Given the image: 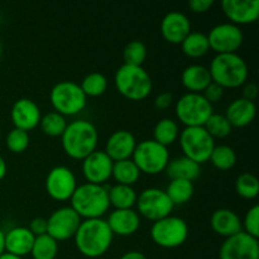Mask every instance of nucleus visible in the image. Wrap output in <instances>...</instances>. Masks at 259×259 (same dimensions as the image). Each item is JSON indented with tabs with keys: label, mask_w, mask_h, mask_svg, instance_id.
<instances>
[{
	"label": "nucleus",
	"mask_w": 259,
	"mask_h": 259,
	"mask_svg": "<svg viewBox=\"0 0 259 259\" xmlns=\"http://www.w3.org/2000/svg\"><path fill=\"white\" fill-rule=\"evenodd\" d=\"M222 9L229 23L252 24L259 18V0H223Z\"/></svg>",
	"instance_id": "18"
},
{
	"label": "nucleus",
	"mask_w": 259,
	"mask_h": 259,
	"mask_svg": "<svg viewBox=\"0 0 259 259\" xmlns=\"http://www.w3.org/2000/svg\"><path fill=\"white\" fill-rule=\"evenodd\" d=\"M4 234H5V232H3V230L0 229V255H2L3 253L5 252V247H4Z\"/></svg>",
	"instance_id": "48"
},
{
	"label": "nucleus",
	"mask_w": 259,
	"mask_h": 259,
	"mask_svg": "<svg viewBox=\"0 0 259 259\" xmlns=\"http://www.w3.org/2000/svg\"><path fill=\"white\" fill-rule=\"evenodd\" d=\"M46 190L56 201H67L75 192L77 185L75 174L66 166H56L46 176Z\"/></svg>",
	"instance_id": "14"
},
{
	"label": "nucleus",
	"mask_w": 259,
	"mask_h": 259,
	"mask_svg": "<svg viewBox=\"0 0 259 259\" xmlns=\"http://www.w3.org/2000/svg\"><path fill=\"white\" fill-rule=\"evenodd\" d=\"M114 161L105 151L96 149L82 159L81 171L89 184L104 185L111 177Z\"/></svg>",
	"instance_id": "16"
},
{
	"label": "nucleus",
	"mask_w": 259,
	"mask_h": 259,
	"mask_svg": "<svg viewBox=\"0 0 259 259\" xmlns=\"http://www.w3.org/2000/svg\"><path fill=\"white\" fill-rule=\"evenodd\" d=\"M176 116L185 126H204L214 113V106L202 94L186 93L176 101Z\"/></svg>",
	"instance_id": "10"
},
{
	"label": "nucleus",
	"mask_w": 259,
	"mask_h": 259,
	"mask_svg": "<svg viewBox=\"0 0 259 259\" xmlns=\"http://www.w3.org/2000/svg\"><path fill=\"white\" fill-rule=\"evenodd\" d=\"M111 177L115 180L116 184L133 186L141 177V171L132 158L123 159V161L114 162Z\"/></svg>",
	"instance_id": "30"
},
{
	"label": "nucleus",
	"mask_w": 259,
	"mask_h": 259,
	"mask_svg": "<svg viewBox=\"0 0 259 259\" xmlns=\"http://www.w3.org/2000/svg\"><path fill=\"white\" fill-rule=\"evenodd\" d=\"M75 244L78 252L86 258H99L111 247L114 234L105 219L82 220L75 234Z\"/></svg>",
	"instance_id": "1"
},
{
	"label": "nucleus",
	"mask_w": 259,
	"mask_h": 259,
	"mask_svg": "<svg viewBox=\"0 0 259 259\" xmlns=\"http://www.w3.org/2000/svg\"><path fill=\"white\" fill-rule=\"evenodd\" d=\"M136 205L139 217L146 218L153 223L171 215L175 207L166 191L157 187L143 190L137 197Z\"/></svg>",
	"instance_id": "11"
},
{
	"label": "nucleus",
	"mask_w": 259,
	"mask_h": 259,
	"mask_svg": "<svg viewBox=\"0 0 259 259\" xmlns=\"http://www.w3.org/2000/svg\"><path fill=\"white\" fill-rule=\"evenodd\" d=\"M70 201V206L83 220L100 219L110 207L108 189L104 185L89 184V182L76 187Z\"/></svg>",
	"instance_id": "4"
},
{
	"label": "nucleus",
	"mask_w": 259,
	"mask_h": 259,
	"mask_svg": "<svg viewBox=\"0 0 259 259\" xmlns=\"http://www.w3.org/2000/svg\"><path fill=\"white\" fill-rule=\"evenodd\" d=\"M81 222L82 219L71 206L58 207L48 217L47 234L57 242L71 239L75 237Z\"/></svg>",
	"instance_id": "13"
},
{
	"label": "nucleus",
	"mask_w": 259,
	"mask_h": 259,
	"mask_svg": "<svg viewBox=\"0 0 259 259\" xmlns=\"http://www.w3.org/2000/svg\"><path fill=\"white\" fill-rule=\"evenodd\" d=\"M210 76L212 82L223 89H237L248 81L249 68L238 53H219L210 62Z\"/></svg>",
	"instance_id": "3"
},
{
	"label": "nucleus",
	"mask_w": 259,
	"mask_h": 259,
	"mask_svg": "<svg viewBox=\"0 0 259 259\" xmlns=\"http://www.w3.org/2000/svg\"><path fill=\"white\" fill-rule=\"evenodd\" d=\"M29 134L22 129L13 128L7 136V147L13 153H23L29 147Z\"/></svg>",
	"instance_id": "39"
},
{
	"label": "nucleus",
	"mask_w": 259,
	"mask_h": 259,
	"mask_svg": "<svg viewBox=\"0 0 259 259\" xmlns=\"http://www.w3.org/2000/svg\"><path fill=\"white\" fill-rule=\"evenodd\" d=\"M28 229L32 232V234L34 235V237L47 234V219L40 217L34 218V219H32V222H30Z\"/></svg>",
	"instance_id": "42"
},
{
	"label": "nucleus",
	"mask_w": 259,
	"mask_h": 259,
	"mask_svg": "<svg viewBox=\"0 0 259 259\" xmlns=\"http://www.w3.org/2000/svg\"><path fill=\"white\" fill-rule=\"evenodd\" d=\"M119 259H147L146 254H143L142 252H138V250H131V252L124 253Z\"/></svg>",
	"instance_id": "46"
},
{
	"label": "nucleus",
	"mask_w": 259,
	"mask_h": 259,
	"mask_svg": "<svg viewBox=\"0 0 259 259\" xmlns=\"http://www.w3.org/2000/svg\"><path fill=\"white\" fill-rule=\"evenodd\" d=\"M214 4V0H190L187 5H189L191 12L202 14V13L209 12Z\"/></svg>",
	"instance_id": "43"
},
{
	"label": "nucleus",
	"mask_w": 259,
	"mask_h": 259,
	"mask_svg": "<svg viewBox=\"0 0 259 259\" xmlns=\"http://www.w3.org/2000/svg\"><path fill=\"white\" fill-rule=\"evenodd\" d=\"M243 232L252 235L254 238H259V206L253 205L244 215L242 220Z\"/></svg>",
	"instance_id": "40"
},
{
	"label": "nucleus",
	"mask_w": 259,
	"mask_h": 259,
	"mask_svg": "<svg viewBox=\"0 0 259 259\" xmlns=\"http://www.w3.org/2000/svg\"><path fill=\"white\" fill-rule=\"evenodd\" d=\"M180 128L176 120L171 118H162L156 123L153 128V141L167 147L174 144L179 139Z\"/></svg>",
	"instance_id": "28"
},
{
	"label": "nucleus",
	"mask_w": 259,
	"mask_h": 259,
	"mask_svg": "<svg viewBox=\"0 0 259 259\" xmlns=\"http://www.w3.org/2000/svg\"><path fill=\"white\" fill-rule=\"evenodd\" d=\"M106 223L114 235L129 237L138 232L141 227V217L134 209H114L109 214Z\"/></svg>",
	"instance_id": "21"
},
{
	"label": "nucleus",
	"mask_w": 259,
	"mask_h": 259,
	"mask_svg": "<svg viewBox=\"0 0 259 259\" xmlns=\"http://www.w3.org/2000/svg\"><path fill=\"white\" fill-rule=\"evenodd\" d=\"M7 171H8L7 162H5V159L0 156V181L7 176Z\"/></svg>",
	"instance_id": "47"
},
{
	"label": "nucleus",
	"mask_w": 259,
	"mask_h": 259,
	"mask_svg": "<svg viewBox=\"0 0 259 259\" xmlns=\"http://www.w3.org/2000/svg\"><path fill=\"white\" fill-rule=\"evenodd\" d=\"M235 192L245 200H253L259 194V181L250 172H243L235 180Z\"/></svg>",
	"instance_id": "36"
},
{
	"label": "nucleus",
	"mask_w": 259,
	"mask_h": 259,
	"mask_svg": "<svg viewBox=\"0 0 259 259\" xmlns=\"http://www.w3.org/2000/svg\"><path fill=\"white\" fill-rule=\"evenodd\" d=\"M209 161L211 162L215 168L228 171V169H232L237 163V153H235L234 148L228 144H219V146L214 147Z\"/></svg>",
	"instance_id": "33"
},
{
	"label": "nucleus",
	"mask_w": 259,
	"mask_h": 259,
	"mask_svg": "<svg viewBox=\"0 0 259 259\" xmlns=\"http://www.w3.org/2000/svg\"><path fill=\"white\" fill-rule=\"evenodd\" d=\"M0 259H23V258H20V257H17V255H14V254H10V253H7V252H4V253H3L2 255H0Z\"/></svg>",
	"instance_id": "49"
},
{
	"label": "nucleus",
	"mask_w": 259,
	"mask_h": 259,
	"mask_svg": "<svg viewBox=\"0 0 259 259\" xmlns=\"http://www.w3.org/2000/svg\"><path fill=\"white\" fill-rule=\"evenodd\" d=\"M189 234L187 223L182 218L175 215L157 220L151 227V238L154 244L166 249L181 247L187 240Z\"/></svg>",
	"instance_id": "9"
},
{
	"label": "nucleus",
	"mask_w": 259,
	"mask_h": 259,
	"mask_svg": "<svg viewBox=\"0 0 259 259\" xmlns=\"http://www.w3.org/2000/svg\"><path fill=\"white\" fill-rule=\"evenodd\" d=\"M99 143L98 128L85 119L70 121L61 136V144L68 157L73 159L83 158L96 151Z\"/></svg>",
	"instance_id": "2"
},
{
	"label": "nucleus",
	"mask_w": 259,
	"mask_h": 259,
	"mask_svg": "<svg viewBox=\"0 0 259 259\" xmlns=\"http://www.w3.org/2000/svg\"><path fill=\"white\" fill-rule=\"evenodd\" d=\"M0 137H2V129H0Z\"/></svg>",
	"instance_id": "51"
},
{
	"label": "nucleus",
	"mask_w": 259,
	"mask_h": 259,
	"mask_svg": "<svg viewBox=\"0 0 259 259\" xmlns=\"http://www.w3.org/2000/svg\"><path fill=\"white\" fill-rule=\"evenodd\" d=\"M137 139L132 132L125 129H119L113 132L109 136L105 144V153L114 162L129 159L133 156V152L137 147Z\"/></svg>",
	"instance_id": "20"
},
{
	"label": "nucleus",
	"mask_w": 259,
	"mask_h": 259,
	"mask_svg": "<svg viewBox=\"0 0 259 259\" xmlns=\"http://www.w3.org/2000/svg\"><path fill=\"white\" fill-rule=\"evenodd\" d=\"M258 95V86L254 82H245L244 88H243V96L242 98L248 99V100L254 101Z\"/></svg>",
	"instance_id": "45"
},
{
	"label": "nucleus",
	"mask_w": 259,
	"mask_h": 259,
	"mask_svg": "<svg viewBox=\"0 0 259 259\" xmlns=\"http://www.w3.org/2000/svg\"><path fill=\"white\" fill-rule=\"evenodd\" d=\"M191 32V22L185 13L174 10L162 18L161 34L172 45H181L182 40Z\"/></svg>",
	"instance_id": "19"
},
{
	"label": "nucleus",
	"mask_w": 259,
	"mask_h": 259,
	"mask_svg": "<svg viewBox=\"0 0 259 259\" xmlns=\"http://www.w3.org/2000/svg\"><path fill=\"white\" fill-rule=\"evenodd\" d=\"M219 259H259L258 238L245 232L225 238L219 249Z\"/></svg>",
	"instance_id": "15"
},
{
	"label": "nucleus",
	"mask_w": 259,
	"mask_h": 259,
	"mask_svg": "<svg viewBox=\"0 0 259 259\" xmlns=\"http://www.w3.org/2000/svg\"><path fill=\"white\" fill-rule=\"evenodd\" d=\"M34 235L27 227H15L4 234L5 252L23 258L32 250Z\"/></svg>",
	"instance_id": "22"
},
{
	"label": "nucleus",
	"mask_w": 259,
	"mask_h": 259,
	"mask_svg": "<svg viewBox=\"0 0 259 259\" xmlns=\"http://www.w3.org/2000/svg\"><path fill=\"white\" fill-rule=\"evenodd\" d=\"M201 94L211 105H214L215 103H218V101H220L223 99V96H224V89L218 85V83L211 82Z\"/></svg>",
	"instance_id": "41"
},
{
	"label": "nucleus",
	"mask_w": 259,
	"mask_h": 259,
	"mask_svg": "<svg viewBox=\"0 0 259 259\" xmlns=\"http://www.w3.org/2000/svg\"><path fill=\"white\" fill-rule=\"evenodd\" d=\"M164 171L169 180H186L194 182L201 175V166L192 159L181 156L169 159Z\"/></svg>",
	"instance_id": "26"
},
{
	"label": "nucleus",
	"mask_w": 259,
	"mask_h": 259,
	"mask_svg": "<svg viewBox=\"0 0 259 259\" xmlns=\"http://www.w3.org/2000/svg\"><path fill=\"white\" fill-rule=\"evenodd\" d=\"M172 103H174V95L169 91H163L154 99V106L158 110H166L172 105Z\"/></svg>",
	"instance_id": "44"
},
{
	"label": "nucleus",
	"mask_w": 259,
	"mask_h": 259,
	"mask_svg": "<svg viewBox=\"0 0 259 259\" xmlns=\"http://www.w3.org/2000/svg\"><path fill=\"white\" fill-rule=\"evenodd\" d=\"M40 113L39 106L35 101L28 98H20L14 101L12 109H10V119L14 128L22 129V131L29 132L39 126Z\"/></svg>",
	"instance_id": "17"
},
{
	"label": "nucleus",
	"mask_w": 259,
	"mask_h": 259,
	"mask_svg": "<svg viewBox=\"0 0 259 259\" xmlns=\"http://www.w3.org/2000/svg\"><path fill=\"white\" fill-rule=\"evenodd\" d=\"M181 50L187 57L200 58L210 51L207 35L202 32H190L181 42Z\"/></svg>",
	"instance_id": "29"
},
{
	"label": "nucleus",
	"mask_w": 259,
	"mask_h": 259,
	"mask_svg": "<svg viewBox=\"0 0 259 259\" xmlns=\"http://www.w3.org/2000/svg\"><path fill=\"white\" fill-rule=\"evenodd\" d=\"M115 88L120 95L132 101H141L148 98L153 89L151 75L143 66L123 65L114 76Z\"/></svg>",
	"instance_id": "5"
},
{
	"label": "nucleus",
	"mask_w": 259,
	"mask_h": 259,
	"mask_svg": "<svg viewBox=\"0 0 259 259\" xmlns=\"http://www.w3.org/2000/svg\"><path fill=\"white\" fill-rule=\"evenodd\" d=\"M174 206L184 205L192 199L195 192L194 182L186 180H169L167 189L164 190Z\"/></svg>",
	"instance_id": "31"
},
{
	"label": "nucleus",
	"mask_w": 259,
	"mask_h": 259,
	"mask_svg": "<svg viewBox=\"0 0 259 259\" xmlns=\"http://www.w3.org/2000/svg\"><path fill=\"white\" fill-rule=\"evenodd\" d=\"M210 225L218 235L224 238L232 237L243 230L242 219L239 215L234 210L227 207H222L212 212L210 218Z\"/></svg>",
	"instance_id": "23"
},
{
	"label": "nucleus",
	"mask_w": 259,
	"mask_h": 259,
	"mask_svg": "<svg viewBox=\"0 0 259 259\" xmlns=\"http://www.w3.org/2000/svg\"><path fill=\"white\" fill-rule=\"evenodd\" d=\"M181 82L187 93L201 94L212 82L209 68L200 63H192L184 68L181 73Z\"/></svg>",
	"instance_id": "25"
},
{
	"label": "nucleus",
	"mask_w": 259,
	"mask_h": 259,
	"mask_svg": "<svg viewBox=\"0 0 259 259\" xmlns=\"http://www.w3.org/2000/svg\"><path fill=\"white\" fill-rule=\"evenodd\" d=\"M147 55H148V50L142 40H131L126 43L123 50L124 63L132 66H143Z\"/></svg>",
	"instance_id": "37"
},
{
	"label": "nucleus",
	"mask_w": 259,
	"mask_h": 259,
	"mask_svg": "<svg viewBox=\"0 0 259 259\" xmlns=\"http://www.w3.org/2000/svg\"><path fill=\"white\" fill-rule=\"evenodd\" d=\"M29 254L33 259H56L58 254V242L48 234L35 237Z\"/></svg>",
	"instance_id": "32"
},
{
	"label": "nucleus",
	"mask_w": 259,
	"mask_h": 259,
	"mask_svg": "<svg viewBox=\"0 0 259 259\" xmlns=\"http://www.w3.org/2000/svg\"><path fill=\"white\" fill-rule=\"evenodd\" d=\"M3 55V45H2V40H0V57Z\"/></svg>",
	"instance_id": "50"
},
{
	"label": "nucleus",
	"mask_w": 259,
	"mask_h": 259,
	"mask_svg": "<svg viewBox=\"0 0 259 259\" xmlns=\"http://www.w3.org/2000/svg\"><path fill=\"white\" fill-rule=\"evenodd\" d=\"M80 88L86 98H98V96L105 94L106 89H108V78L104 73L94 71V72L88 73L82 78Z\"/></svg>",
	"instance_id": "34"
},
{
	"label": "nucleus",
	"mask_w": 259,
	"mask_h": 259,
	"mask_svg": "<svg viewBox=\"0 0 259 259\" xmlns=\"http://www.w3.org/2000/svg\"><path fill=\"white\" fill-rule=\"evenodd\" d=\"M109 204L116 210L123 209H133L137 204V197L138 194L133 186H126V185L116 184L108 189Z\"/></svg>",
	"instance_id": "27"
},
{
	"label": "nucleus",
	"mask_w": 259,
	"mask_h": 259,
	"mask_svg": "<svg viewBox=\"0 0 259 259\" xmlns=\"http://www.w3.org/2000/svg\"><path fill=\"white\" fill-rule=\"evenodd\" d=\"M67 124L66 116L61 115L60 113L55 110L42 115L39 121V126L43 133L48 137H53V138H56V137L61 138Z\"/></svg>",
	"instance_id": "35"
},
{
	"label": "nucleus",
	"mask_w": 259,
	"mask_h": 259,
	"mask_svg": "<svg viewBox=\"0 0 259 259\" xmlns=\"http://www.w3.org/2000/svg\"><path fill=\"white\" fill-rule=\"evenodd\" d=\"M204 128L212 138H225L232 133V124L228 121L227 116L224 114L212 113L206 123L204 124Z\"/></svg>",
	"instance_id": "38"
},
{
	"label": "nucleus",
	"mask_w": 259,
	"mask_h": 259,
	"mask_svg": "<svg viewBox=\"0 0 259 259\" xmlns=\"http://www.w3.org/2000/svg\"><path fill=\"white\" fill-rule=\"evenodd\" d=\"M132 159L141 174L158 175L166 169L169 162L168 148L153 139H144L137 143Z\"/></svg>",
	"instance_id": "8"
},
{
	"label": "nucleus",
	"mask_w": 259,
	"mask_h": 259,
	"mask_svg": "<svg viewBox=\"0 0 259 259\" xmlns=\"http://www.w3.org/2000/svg\"><path fill=\"white\" fill-rule=\"evenodd\" d=\"M50 100L55 111L63 116L77 115L85 109L88 98L75 81H60L51 89Z\"/></svg>",
	"instance_id": "6"
},
{
	"label": "nucleus",
	"mask_w": 259,
	"mask_h": 259,
	"mask_svg": "<svg viewBox=\"0 0 259 259\" xmlns=\"http://www.w3.org/2000/svg\"><path fill=\"white\" fill-rule=\"evenodd\" d=\"M179 142L184 156L200 166L209 161L215 147V139L204 126H185L180 132Z\"/></svg>",
	"instance_id": "7"
},
{
	"label": "nucleus",
	"mask_w": 259,
	"mask_h": 259,
	"mask_svg": "<svg viewBox=\"0 0 259 259\" xmlns=\"http://www.w3.org/2000/svg\"><path fill=\"white\" fill-rule=\"evenodd\" d=\"M210 50L219 53H237L244 42L242 28L233 23L224 22L214 25L207 33Z\"/></svg>",
	"instance_id": "12"
},
{
	"label": "nucleus",
	"mask_w": 259,
	"mask_h": 259,
	"mask_svg": "<svg viewBox=\"0 0 259 259\" xmlns=\"http://www.w3.org/2000/svg\"><path fill=\"white\" fill-rule=\"evenodd\" d=\"M257 114V106L252 100L244 98L234 99L228 105L224 115L227 116L228 121L232 124L233 128H244L249 125L255 118Z\"/></svg>",
	"instance_id": "24"
}]
</instances>
